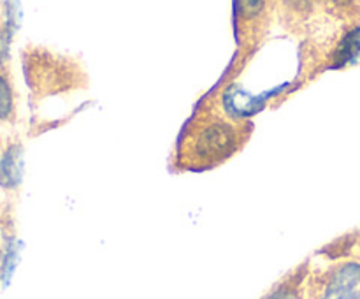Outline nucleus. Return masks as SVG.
Returning a JSON list of instances; mask_svg holds the SVG:
<instances>
[{
	"label": "nucleus",
	"mask_w": 360,
	"mask_h": 299,
	"mask_svg": "<svg viewBox=\"0 0 360 299\" xmlns=\"http://www.w3.org/2000/svg\"><path fill=\"white\" fill-rule=\"evenodd\" d=\"M239 134L234 125L220 120L207 122L199 127L197 136L192 139V155L200 162H213L217 158H225V153H232L238 148Z\"/></svg>",
	"instance_id": "obj_2"
},
{
	"label": "nucleus",
	"mask_w": 360,
	"mask_h": 299,
	"mask_svg": "<svg viewBox=\"0 0 360 299\" xmlns=\"http://www.w3.org/2000/svg\"><path fill=\"white\" fill-rule=\"evenodd\" d=\"M306 299H360V260H341L309 278Z\"/></svg>",
	"instance_id": "obj_1"
},
{
	"label": "nucleus",
	"mask_w": 360,
	"mask_h": 299,
	"mask_svg": "<svg viewBox=\"0 0 360 299\" xmlns=\"http://www.w3.org/2000/svg\"><path fill=\"white\" fill-rule=\"evenodd\" d=\"M357 245H359V248H360V231L357 232Z\"/></svg>",
	"instance_id": "obj_6"
},
{
	"label": "nucleus",
	"mask_w": 360,
	"mask_h": 299,
	"mask_svg": "<svg viewBox=\"0 0 360 299\" xmlns=\"http://www.w3.org/2000/svg\"><path fill=\"white\" fill-rule=\"evenodd\" d=\"M23 176V148L13 144L0 158V185L4 189H14L21 183Z\"/></svg>",
	"instance_id": "obj_3"
},
{
	"label": "nucleus",
	"mask_w": 360,
	"mask_h": 299,
	"mask_svg": "<svg viewBox=\"0 0 360 299\" xmlns=\"http://www.w3.org/2000/svg\"><path fill=\"white\" fill-rule=\"evenodd\" d=\"M264 299H306L304 276L288 278L283 284L278 285L274 291H271Z\"/></svg>",
	"instance_id": "obj_4"
},
{
	"label": "nucleus",
	"mask_w": 360,
	"mask_h": 299,
	"mask_svg": "<svg viewBox=\"0 0 360 299\" xmlns=\"http://www.w3.org/2000/svg\"><path fill=\"white\" fill-rule=\"evenodd\" d=\"M14 111V97L9 83L4 76H0V120H9Z\"/></svg>",
	"instance_id": "obj_5"
}]
</instances>
